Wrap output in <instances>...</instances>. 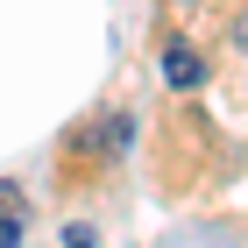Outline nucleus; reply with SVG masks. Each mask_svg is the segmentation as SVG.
<instances>
[{"mask_svg": "<svg viewBox=\"0 0 248 248\" xmlns=\"http://www.w3.org/2000/svg\"><path fill=\"white\" fill-rule=\"evenodd\" d=\"M163 78H170L177 93H199V85H206V57H199L191 43H163Z\"/></svg>", "mask_w": 248, "mask_h": 248, "instance_id": "nucleus-1", "label": "nucleus"}]
</instances>
